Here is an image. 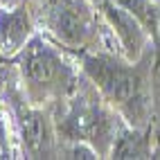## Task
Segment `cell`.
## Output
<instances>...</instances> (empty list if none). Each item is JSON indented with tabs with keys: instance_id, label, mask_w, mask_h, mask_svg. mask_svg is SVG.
Here are the masks:
<instances>
[{
	"instance_id": "obj_1",
	"label": "cell",
	"mask_w": 160,
	"mask_h": 160,
	"mask_svg": "<svg viewBox=\"0 0 160 160\" xmlns=\"http://www.w3.org/2000/svg\"><path fill=\"white\" fill-rule=\"evenodd\" d=\"M151 48L138 61H129L122 54L111 52L81 54L83 77H88L102 97L122 115V120L135 129H147L153 113Z\"/></svg>"
},
{
	"instance_id": "obj_2",
	"label": "cell",
	"mask_w": 160,
	"mask_h": 160,
	"mask_svg": "<svg viewBox=\"0 0 160 160\" xmlns=\"http://www.w3.org/2000/svg\"><path fill=\"white\" fill-rule=\"evenodd\" d=\"M63 102H66V108L61 111V120H59L61 142L81 140L92 144L102 158L111 156V147L126 122L102 97L95 83L90 79L88 83H81L79 79L74 90Z\"/></svg>"
},
{
	"instance_id": "obj_3",
	"label": "cell",
	"mask_w": 160,
	"mask_h": 160,
	"mask_svg": "<svg viewBox=\"0 0 160 160\" xmlns=\"http://www.w3.org/2000/svg\"><path fill=\"white\" fill-rule=\"evenodd\" d=\"M16 57L20 86L34 106L63 102L79 83V74L66 54L38 34L32 36Z\"/></svg>"
},
{
	"instance_id": "obj_4",
	"label": "cell",
	"mask_w": 160,
	"mask_h": 160,
	"mask_svg": "<svg viewBox=\"0 0 160 160\" xmlns=\"http://www.w3.org/2000/svg\"><path fill=\"white\" fill-rule=\"evenodd\" d=\"M88 0H57L48 14V27L66 48H88L97 36V16Z\"/></svg>"
},
{
	"instance_id": "obj_5",
	"label": "cell",
	"mask_w": 160,
	"mask_h": 160,
	"mask_svg": "<svg viewBox=\"0 0 160 160\" xmlns=\"http://www.w3.org/2000/svg\"><path fill=\"white\" fill-rule=\"evenodd\" d=\"M18 131H20V142H23V151L27 158H52L59 153L54 149V131H52V122L48 120V115L36 108L34 104H29V99L20 97L18 104Z\"/></svg>"
},
{
	"instance_id": "obj_6",
	"label": "cell",
	"mask_w": 160,
	"mask_h": 160,
	"mask_svg": "<svg viewBox=\"0 0 160 160\" xmlns=\"http://www.w3.org/2000/svg\"><path fill=\"white\" fill-rule=\"evenodd\" d=\"M104 20L108 23L113 36L117 38V43H120V54L129 61H138L144 57V52L151 48L153 38L149 36V32L138 23V20L122 9L120 5H115L113 0H104V2L97 7Z\"/></svg>"
},
{
	"instance_id": "obj_7",
	"label": "cell",
	"mask_w": 160,
	"mask_h": 160,
	"mask_svg": "<svg viewBox=\"0 0 160 160\" xmlns=\"http://www.w3.org/2000/svg\"><path fill=\"white\" fill-rule=\"evenodd\" d=\"M34 34V23L23 2L16 7H0V54L2 57H16Z\"/></svg>"
},
{
	"instance_id": "obj_8",
	"label": "cell",
	"mask_w": 160,
	"mask_h": 160,
	"mask_svg": "<svg viewBox=\"0 0 160 160\" xmlns=\"http://www.w3.org/2000/svg\"><path fill=\"white\" fill-rule=\"evenodd\" d=\"M153 149L144 129L124 124L111 147V158H151Z\"/></svg>"
},
{
	"instance_id": "obj_9",
	"label": "cell",
	"mask_w": 160,
	"mask_h": 160,
	"mask_svg": "<svg viewBox=\"0 0 160 160\" xmlns=\"http://www.w3.org/2000/svg\"><path fill=\"white\" fill-rule=\"evenodd\" d=\"M140 23L156 43L160 41V5L156 0H113Z\"/></svg>"
},
{
	"instance_id": "obj_10",
	"label": "cell",
	"mask_w": 160,
	"mask_h": 160,
	"mask_svg": "<svg viewBox=\"0 0 160 160\" xmlns=\"http://www.w3.org/2000/svg\"><path fill=\"white\" fill-rule=\"evenodd\" d=\"M153 104L160 106V70H158V77L153 81Z\"/></svg>"
},
{
	"instance_id": "obj_11",
	"label": "cell",
	"mask_w": 160,
	"mask_h": 160,
	"mask_svg": "<svg viewBox=\"0 0 160 160\" xmlns=\"http://www.w3.org/2000/svg\"><path fill=\"white\" fill-rule=\"evenodd\" d=\"M20 2H23V0H0V7H16Z\"/></svg>"
},
{
	"instance_id": "obj_12",
	"label": "cell",
	"mask_w": 160,
	"mask_h": 160,
	"mask_svg": "<svg viewBox=\"0 0 160 160\" xmlns=\"http://www.w3.org/2000/svg\"><path fill=\"white\" fill-rule=\"evenodd\" d=\"M88 2H92V5H95V7H99V5H102V2H104V0H88Z\"/></svg>"
}]
</instances>
